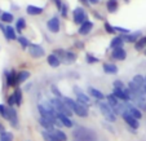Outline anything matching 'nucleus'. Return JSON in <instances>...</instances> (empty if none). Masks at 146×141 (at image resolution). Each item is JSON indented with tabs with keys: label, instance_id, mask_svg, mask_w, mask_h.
I'll list each match as a JSON object with an SVG mask.
<instances>
[{
	"label": "nucleus",
	"instance_id": "nucleus-29",
	"mask_svg": "<svg viewBox=\"0 0 146 141\" xmlns=\"http://www.w3.org/2000/svg\"><path fill=\"white\" fill-rule=\"evenodd\" d=\"M13 96L14 100H16V105H21V102H22V91H21V88H16Z\"/></svg>",
	"mask_w": 146,
	"mask_h": 141
},
{
	"label": "nucleus",
	"instance_id": "nucleus-44",
	"mask_svg": "<svg viewBox=\"0 0 146 141\" xmlns=\"http://www.w3.org/2000/svg\"><path fill=\"white\" fill-rule=\"evenodd\" d=\"M115 30L120 31V33H125V34L129 33V30H128V29H123V27H115Z\"/></svg>",
	"mask_w": 146,
	"mask_h": 141
},
{
	"label": "nucleus",
	"instance_id": "nucleus-35",
	"mask_svg": "<svg viewBox=\"0 0 146 141\" xmlns=\"http://www.w3.org/2000/svg\"><path fill=\"white\" fill-rule=\"evenodd\" d=\"M113 86H114V89H119V91H123V89L127 88L121 80H115V82L113 83Z\"/></svg>",
	"mask_w": 146,
	"mask_h": 141
},
{
	"label": "nucleus",
	"instance_id": "nucleus-11",
	"mask_svg": "<svg viewBox=\"0 0 146 141\" xmlns=\"http://www.w3.org/2000/svg\"><path fill=\"white\" fill-rule=\"evenodd\" d=\"M11 122L12 126H14V127H17L18 126V116H17V111L14 110V108H11V106H8V118H7Z\"/></svg>",
	"mask_w": 146,
	"mask_h": 141
},
{
	"label": "nucleus",
	"instance_id": "nucleus-26",
	"mask_svg": "<svg viewBox=\"0 0 146 141\" xmlns=\"http://www.w3.org/2000/svg\"><path fill=\"white\" fill-rule=\"evenodd\" d=\"M106 8L110 13H114V12L118 9V0H109L106 3Z\"/></svg>",
	"mask_w": 146,
	"mask_h": 141
},
{
	"label": "nucleus",
	"instance_id": "nucleus-22",
	"mask_svg": "<svg viewBox=\"0 0 146 141\" xmlns=\"http://www.w3.org/2000/svg\"><path fill=\"white\" fill-rule=\"evenodd\" d=\"M48 64H49L52 67H58L61 64V61L56 55H49L48 56Z\"/></svg>",
	"mask_w": 146,
	"mask_h": 141
},
{
	"label": "nucleus",
	"instance_id": "nucleus-13",
	"mask_svg": "<svg viewBox=\"0 0 146 141\" xmlns=\"http://www.w3.org/2000/svg\"><path fill=\"white\" fill-rule=\"evenodd\" d=\"M92 29H93V22H91V21H86L83 25H80L79 34L80 35H87V34L91 33Z\"/></svg>",
	"mask_w": 146,
	"mask_h": 141
},
{
	"label": "nucleus",
	"instance_id": "nucleus-28",
	"mask_svg": "<svg viewBox=\"0 0 146 141\" xmlns=\"http://www.w3.org/2000/svg\"><path fill=\"white\" fill-rule=\"evenodd\" d=\"M41 136H43L44 141H57V138L53 136L52 131H43V132H41Z\"/></svg>",
	"mask_w": 146,
	"mask_h": 141
},
{
	"label": "nucleus",
	"instance_id": "nucleus-16",
	"mask_svg": "<svg viewBox=\"0 0 146 141\" xmlns=\"http://www.w3.org/2000/svg\"><path fill=\"white\" fill-rule=\"evenodd\" d=\"M39 123H40V126L43 128H44L45 131H53L54 130V124H53L52 122H49V120H47V119L44 118H39Z\"/></svg>",
	"mask_w": 146,
	"mask_h": 141
},
{
	"label": "nucleus",
	"instance_id": "nucleus-7",
	"mask_svg": "<svg viewBox=\"0 0 146 141\" xmlns=\"http://www.w3.org/2000/svg\"><path fill=\"white\" fill-rule=\"evenodd\" d=\"M123 119L125 120V123H127L128 126H129L131 128H133V130H137L138 127H140V120L138 119H136V118H133L132 115H129V114L125 111V113L123 114Z\"/></svg>",
	"mask_w": 146,
	"mask_h": 141
},
{
	"label": "nucleus",
	"instance_id": "nucleus-41",
	"mask_svg": "<svg viewBox=\"0 0 146 141\" xmlns=\"http://www.w3.org/2000/svg\"><path fill=\"white\" fill-rule=\"evenodd\" d=\"M8 105L11 106V108H13V105H16V100H14L13 94H11V96L8 97Z\"/></svg>",
	"mask_w": 146,
	"mask_h": 141
},
{
	"label": "nucleus",
	"instance_id": "nucleus-33",
	"mask_svg": "<svg viewBox=\"0 0 146 141\" xmlns=\"http://www.w3.org/2000/svg\"><path fill=\"white\" fill-rule=\"evenodd\" d=\"M0 141H13V135L11 132L0 133Z\"/></svg>",
	"mask_w": 146,
	"mask_h": 141
},
{
	"label": "nucleus",
	"instance_id": "nucleus-42",
	"mask_svg": "<svg viewBox=\"0 0 146 141\" xmlns=\"http://www.w3.org/2000/svg\"><path fill=\"white\" fill-rule=\"evenodd\" d=\"M87 61H88L89 64H93V62H97L98 60H97L96 57H93L92 55H87Z\"/></svg>",
	"mask_w": 146,
	"mask_h": 141
},
{
	"label": "nucleus",
	"instance_id": "nucleus-20",
	"mask_svg": "<svg viewBox=\"0 0 146 141\" xmlns=\"http://www.w3.org/2000/svg\"><path fill=\"white\" fill-rule=\"evenodd\" d=\"M123 44H124L123 38H120V36H115V38L111 40L110 47L113 48V49H116V48H121V45Z\"/></svg>",
	"mask_w": 146,
	"mask_h": 141
},
{
	"label": "nucleus",
	"instance_id": "nucleus-19",
	"mask_svg": "<svg viewBox=\"0 0 146 141\" xmlns=\"http://www.w3.org/2000/svg\"><path fill=\"white\" fill-rule=\"evenodd\" d=\"M106 100H108V104H109V105H110L111 108H113V110H114V109L118 108V105L120 104V102H119V100L116 98V97L114 96L113 93L108 94V96H106Z\"/></svg>",
	"mask_w": 146,
	"mask_h": 141
},
{
	"label": "nucleus",
	"instance_id": "nucleus-3",
	"mask_svg": "<svg viewBox=\"0 0 146 141\" xmlns=\"http://www.w3.org/2000/svg\"><path fill=\"white\" fill-rule=\"evenodd\" d=\"M72 135H74V137L76 141H93L96 133H94L93 131L88 130V128L78 127L76 130L72 132Z\"/></svg>",
	"mask_w": 146,
	"mask_h": 141
},
{
	"label": "nucleus",
	"instance_id": "nucleus-39",
	"mask_svg": "<svg viewBox=\"0 0 146 141\" xmlns=\"http://www.w3.org/2000/svg\"><path fill=\"white\" fill-rule=\"evenodd\" d=\"M65 58H66L69 62H71V61H75V60H76V56H75L74 53H71V52H66V57Z\"/></svg>",
	"mask_w": 146,
	"mask_h": 141
},
{
	"label": "nucleus",
	"instance_id": "nucleus-23",
	"mask_svg": "<svg viewBox=\"0 0 146 141\" xmlns=\"http://www.w3.org/2000/svg\"><path fill=\"white\" fill-rule=\"evenodd\" d=\"M52 133H53V136L57 138V141H66L67 140L66 133L62 132L61 130H56V128H54V130L52 131Z\"/></svg>",
	"mask_w": 146,
	"mask_h": 141
},
{
	"label": "nucleus",
	"instance_id": "nucleus-37",
	"mask_svg": "<svg viewBox=\"0 0 146 141\" xmlns=\"http://www.w3.org/2000/svg\"><path fill=\"white\" fill-rule=\"evenodd\" d=\"M18 42H19V44L22 45V48H29V45H30L29 40L26 38H23V36H19V38H18Z\"/></svg>",
	"mask_w": 146,
	"mask_h": 141
},
{
	"label": "nucleus",
	"instance_id": "nucleus-1",
	"mask_svg": "<svg viewBox=\"0 0 146 141\" xmlns=\"http://www.w3.org/2000/svg\"><path fill=\"white\" fill-rule=\"evenodd\" d=\"M62 101H64V102L72 110V113H75L78 116H82V118H87V116H88V114H89V110H88L89 106L88 105L82 104V102H79V101H75V100L70 98V97H67V96L62 97Z\"/></svg>",
	"mask_w": 146,
	"mask_h": 141
},
{
	"label": "nucleus",
	"instance_id": "nucleus-9",
	"mask_svg": "<svg viewBox=\"0 0 146 141\" xmlns=\"http://www.w3.org/2000/svg\"><path fill=\"white\" fill-rule=\"evenodd\" d=\"M47 27L50 33H58L60 31V19L57 17H52L50 19H48Z\"/></svg>",
	"mask_w": 146,
	"mask_h": 141
},
{
	"label": "nucleus",
	"instance_id": "nucleus-8",
	"mask_svg": "<svg viewBox=\"0 0 146 141\" xmlns=\"http://www.w3.org/2000/svg\"><path fill=\"white\" fill-rule=\"evenodd\" d=\"M74 92H75V96L78 97V101H79V102L86 104V105H88V104L91 102V98H89V97L87 96L79 87H74Z\"/></svg>",
	"mask_w": 146,
	"mask_h": 141
},
{
	"label": "nucleus",
	"instance_id": "nucleus-4",
	"mask_svg": "<svg viewBox=\"0 0 146 141\" xmlns=\"http://www.w3.org/2000/svg\"><path fill=\"white\" fill-rule=\"evenodd\" d=\"M98 106H100V111L102 113L104 118H105L108 122H115L116 120V114L114 113L113 108H111L108 102H104V101H102V102L98 104Z\"/></svg>",
	"mask_w": 146,
	"mask_h": 141
},
{
	"label": "nucleus",
	"instance_id": "nucleus-38",
	"mask_svg": "<svg viewBox=\"0 0 146 141\" xmlns=\"http://www.w3.org/2000/svg\"><path fill=\"white\" fill-rule=\"evenodd\" d=\"M50 91L54 93V96L57 97V98H62V97H64V94H62L60 91H58V88H57L56 86H52V87H50Z\"/></svg>",
	"mask_w": 146,
	"mask_h": 141
},
{
	"label": "nucleus",
	"instance_id": "nucleus-12",
	"mask_svg": "<svg viewBox=\"0 0 146 141\" xmlns=\"http://www.w3.org/2000/svg\"><path fill=\"white\" fill-rule=\"evenodd\" d=\"M111 57L114 60H118V61H123L127 57V52L123 48H116V49H113V53H111Z\"/></svg>",
	"mask_w": 146,
	"mask_h": 141
},
{
	"label": "nucleus",
	"instance_id": "nucleus-36",
	"mask_svg": "<svg viewBox=\"0 0 146 141\" xmlns=\"http://www.w3.org/2000/svg\"><path fill=\"white\" fill-rule=\"evenodd\" d=\"M0 115L5 119L8 118V108L5 105H1V104H0Z\"/></svg>",
	"mask_w": 146,
	"mask_h": 141
},
{
	"label": "nucleus",
	"instance_id": "nucleus-21",
	"mask_svg": "<svg viewBox=\"0 0 146 141\" xmlns=\"http://www.w3.org/2000/svg\"><path fill=\"white\" fill-rule=\"evenodd\" d=\"M44 9L40 8V7H35V5H29L27 7V13L31 14V16H38V14H41Z\"/></svg>",
	"mask_w": 146,
	"mask_h": 141
},
{
	"label": "nucleus",
	"instance_id": "nucleus-31",
	"mask_svg": "<svg viewBox=\"0 0 146 141\" xmlns=\"http://www.w3.org/2000/svg\"><path fill=\"white\" fill-rule=\"evenodd\" d=\"M0 18H1V21H3V22L11 23L12 21H13V14H12V13H8V12H4V13H1Z\"/></svg>",
	"mask_w": 146,
	"mask_h": 141
},
{
	"label": "nucleus",
	"instance_id": "nucleus-40",
	"mask_svg": "<svg viewBox=\"0 0 146 141\" xmlns=\"http://www.w3.org/2000/svg\"><path fill=\"white\" fill-rule=\"evenodd\" d=\"M105 29H106V31H108L109 34H115V27H111L110 23L105 22Z\"/></svg>",
	"mask_w": 146,
	"mask_h": 141
},
{
	"label": "nucleus",
	"instance_id": "nucleus-46",
	"mask_svg": "<svg viewBox=\"0 0 146 141\" xmlns=\"http://www.w3.org/2000/svg\"><path fill=\"white\" fill-rule=\"evenodd\" d=\"M3 132H5V130H4V126L0 123V133H3Z\"/></svg>",
	"mask_w": 146,
	"mask_h": 141
},
{
	"label": "nucleus",
	"instance_id": "nucleus-30",
	"mask_svg": "<svg viewBox=\"0 0 146 141\" xmlns=\"http://www.w3.org/2000/svg\"><path fill=\"white\" fill-rule=\"evenodd\" d=\"M145 47H146V36H143V38H141L140 40H137V42H136L135 48L137 51H141V49H143Z\"/></svg>",
	"mask_w": 146,
	"mask_h": 141
},
{
	"label": "nucleus",
	"instance_id": "nucleus-15",
	"mask_svg": "<svg viewBox=\"0 0 146 141\" xmlns=\"http://www.w3.org/2000/svg\"><path fill=\"white\" fill-rule=\"evenodd\" d=\"M57 118H58V120L62 123V126H64V127L72 128V122H71V119H70L69 116L64 115V114H58L57 113Z\"/></svg>",
	"mask_w": 146,
	"mask_h": 141
},
{
	"label": "nucleus",
	"instance_id": "nucleus-17",
	"mask_svg": "<svg viewBox=\"0 0 146 141\" xmlns=\"http://www.w3.org/2000/svg\"><path fill=\"white\" fill-rule=\"evenodd\" d=\"M88 92H89V94H91V96H93L94 98H97V100H104V98H106V96L102 93L101 91H98V89L93 88V87H89V88H88Z\"/></svg>",
	"mask_w": 146,
	"mask_h": 141
},
{
	"label": "nucleus",
	"instance_id": "nucleus-27",
	"mask_svg": "<svg viewBox=\"0 0 146 141\" xmlns=\"http://www.w3.org/2000/svg\"><path fill=\"white\" fill-rule=\"evenodd\" d=\"M135 84H137L138 87H141V88H143L145 87V78L142 76V75H135V78H133V80H132Z\"/></svg>",
	"mask_w": 146,
	"mask_h": 141
},
{
	"label": "nucleus",
	"instance_id": "nucleus-18",
	"mask_svg": "<svg viewBox=\"0 0 146 141\" xmlns=\"http://www.w3.org/2000/svg\"><path fill=\"white\" fill-rule=\"evenodd\" d=\"M4 35H5V38L8 39V40H16V39H18L16 35V31H14V29L12 27V26H7Z\"/></svg>",
	"mask_w": 146,
	"mask_h": 141
},
{
	"label": "nucleus",
	"instance_id": "nucleus-25",
	"mask_svg": "<svg viewBox=\"0 0 146 141\" xmlns=\"http://www.w3.org/2000/svg\"><path fill=\"white\" fill-rule=\"evenodd\" d=\"M29 78H30V72L26 71V70H23V71H19L18 74H17V82L19 83H23L25 80H27Z\"/></svg>",
	"mask_w": 146,
	"mask_h": 141
},
{
	"label": "nucleus",
	"instance_id": "nucleus-49",
	"mask_svg": "<svg viewBox=\"0 0 146 141\" xmlns=\"http://www.w3.org/2000/svg\"><path fill=\"white\" fill-rule=\"evenodd\" d=\"M145 56H146V49H145Z\"/></svg>",
	"mask_w": 146,
	"mask_h": 141
},
{
	"label": "nucleus",
	"instance_id": "nucleus-5",
	"mask_svg": "<svg viewBox=\"0 0 146 141\" xmlns=\"http://www.w3.org/2000/svg\"><path fill=\"white\" fill-rule=\"evenodd\" d=\"M72 17H74V22L78 25H83V23L88 21L87 19V13L83 8H75L72 12Z\"/></svg>",
	"mask_w": 146,
	"mask_h": 141
},
{
	"label": "nucleus",
	"instance_id": "nucleus-34",
	"mask_svg": "<svg viewBox=\"0 0 146 141\" xmlns=\"http://www.w3.org/2000/svg\"><path fill=\"white\" fill-rule=\"evenodd\" d=\"M140 35H141V33H136V34H132V35H125L124 36V39H125L127 42H129V43H133V42L137 40V38Z\"/></svg>",
	"mask_w": 146,
	"mask_h": 141
},
{
	"label": "nucleus",
	"instance_id": "nucleus-14",
	"mask_svg": "<svg viewBox=\"0 0 146 141\" xmlns=\"http://www.w3.org/2000/svg\"><path fill=\"white\" fill-rule=\"evenodd\" d=\"M16 84H18V82H17V74L13 70H11V71L7 72V86L13 87Z\"/></svg>",
	"mask_w": 146,
	"mask_h": 141
},
{
	"label": "nucleus",
	"instance_id": "nucleus-2",
	"mask_svg": "<svg viewBox=\"0 0 146 141\" xmlns=\"http://www.w3.org/2000/svg\"><path fill=\"white\" fill-rule=\"evenodd\" d=\"M49 102L52 104V106L54 108L56 113L64 114V115L69 116V118L72 116V110L64 102V101H62V98H57V97H54V98H50Z\"/></svg>",
	"mask_w": 146,
	"mask_h": 141
},
{
	"label": "nucleus",
	"instance_id": "nucleus-43",
	"mask_svg": "<svg viewBox=\"0 0 146 141\" xmlns=\"http://www.w3.org/2000/svg\"><path fill=\"white\" fill-rule=\"evenodd\" d=\"M61 13H62V16H64V17H66V16H67V5H66V4H64V5H62Z\"/></svg>",
	"mask_w": 146,
	"mask_h": 141
},
{
	"label": "nucleus",
	"instance_id": "nucleus-48",
	"mask_svg": "<svg viewBox=\"0 0 146 141\" xmlns=\"http://www.w3.org/2000/svg\"><path fill=\"white\" fill-rule=\"evenodd\" d=\"M143 91H145V94H146V84H145V87H143Z\"/></svg>",
	"mask_w": 146,
	"mask_h": 141
},
{
	"label": "nucleus",
	"instance_id": "nucleus-45",
	"mask_svg": "<svg viewBox=\"0 0 146 141\" xmlns=\"http://www.w3.org/2000/svg\"><path fill=\"white\" fill-rule=\"evenodd\" d=\"M79 1H80V3H83V4H84V5H88V4H89V1H88V0H79Z\"/></svg>",
	"mask_w": 146,
	"mask_h": 141
},
{
	"label": "nucleus",
	"instance_id": "nucleus-24",
	"mask_svg": "<svg viewBox=\"0 0 146 141\" xmlns=\"http://www.w3.org/2000/svg\"><path fill=\"white\" fill-rule=\"evenodd\" d=\"M104 71L108 74H116L118 72V67L114 64H104Z\"/></svg>",
	"mask_w": 146,
	"mask_h": 141
},
{
	"label": "nucleus",
	"instance_id": "nucleus-6",
	"mask_svg": "<svg viewBox=\"0 0 146 141\" xmlns=\"http://www.w3.org/2000/svg\"><path fill=\"white\" fill-rule=\"evenodd\" d=\"M27 49H29L30 56L31 57H34V58H40V57H43V56L45 55V51L38 44H30Z\"/></svg>",
	"mask_w": 146,
	"mask_h": 141
},
{
	"label": "nucleus",
	"instance_id": "nucleus-10",
	"mask_svg": "<svg viewBox=\"0 0 146 141\" xmlns=\"http://www.w3.org/2000/svg\"><path fill=\"white\" fill-rule=\"evenodd\" d=\"M127 113L129 114V115H132L133 118L138 119V120L142 118V113H141V110L138 108H136L133 104H127Z\"/></svg>",
	"mask_w": 146,
	"mask_h": 141
},
{
	"label": "nucleus",
	"instance_id": "nucleus-47",
	"mask_svg": "<svg viewBox=\"0 0 146 141\" xmlns=\"http://www.w3.org/2000/svg\"><path fill=\"white\" fill-rule=\"evenodd\" d=\"M89 3H92V4H98V1L100 0H88Z\"/></svg>",
	"mask_w": 146,
	"mask_h": 141
},
{
	"label": "nucleus",
	"instance_id": "nucleus-32",
	"mask_svg": "<svg viewBox=\"0 0 146 141\" xmlns=\"http://www.w3.org/2000/svg\"><path fill=\"white\" fill-rule=\"evenodd\" d=\"M16 27H17V31H18V33H21V31H22L23 29L26 27V21H25V18H18V19H17Z\"/></svg>",
	"mask_w": 146,
	"mask_h": 141
}]
</instances>
